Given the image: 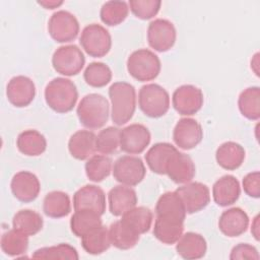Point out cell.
<instances>
[{
  "label": "cell",
  "mask_w": 260,
  "mask_h": 260,
  "mask_svg": "<svg viewBox=\"0 0 260 260\" xmlns=\"http://www.w3.org/2000/svg\"><path fill=\"white\" fill-rule=\"evenodd\" d=\"M111 119L117 126L129 122L136 110L135 87L126 81H116L109 88Z\"/></svg>",
  "instance_id": "1"
},
{
  "label": "cell",
  "mask_w": 260,
  "mask_h": 260,
  "mask_svg": "<svg viewBox=\"0 0 260 260\" xmlns=\"http://www.w3.org/2000/svg\"><path fill=\"white\" fill-rule=\"evenodd\" d=\"M44 94L48 107L59 114L72 111L78 100L75 83L65 77H56L49 81Z\"/></svg>",
  "instance_id": "2"
},
{
  "label": "cell",
  "mask_w": 260,
  "mask_h": 260,
  "mask_svg": "<svg viewBox=\"0 0 260 260\" xmlns=\"http://www.w3.org/2000/svg\"><path fill=\"white\" fill-rule=\"evenodd\" d=\"M76 114L80 124L85 128L100 129L109 120V101L100 93H88L79 102Z\"/></svg>",
  "instance_id": "3"
},
{
  "label": "cell",
  "mask_w": 260,
  "mask_h": 260,
  "mask_svg": "<svg viewBox=\"0 0 260 260\" xmlns=\"http://www.w3.org/2000/svg\"><path fill=\"white\" fill-rule=\"evenodd\" d=\"M161 69V63L156 54L148 49H138L127 59V71L140 82L155 79Z\"/></svg>",
  "instance_id": "4"
},
{
  "label": "cell",
  "mask_w": 260,
  "mask_h": 260,
  "mask_svg": "<svg viewBox=\"0 0 260 260\" xmlns=\"http://www.w3.org/2000/svg\"><path fill=\"white\" fill-rule=\"evenodd\" d=\"M138 106L140 111L149 118H160L170 109V94L157 83H148L139 89Z\"/></svg>",
  "instance_id": "5"
},
{
  "label": "cell",
  "mask_w": 260,
  "mask_h": 260,
  "mask_svg": "<svg viewBox=\"0 0 260 260\" xmlns=\"http://www.w3.org/2000/svg\"><path fill=\"white\" fill-rule=\"evenodd\" d=\"M79 44L90 57L102 58L112 48V37L109 30L103 25L90 23L83 27L79 37Z\"/></svg>",
  "instance_id": "6"
},
{
  "label": "cell",
  "mask_w": 260,
  "mask_h": 260,
  "mask_svg": "<svg viewBox=\"0 0 260 260\" xmlns=\"http://www.w3.org/2000/svg\"><path fill=\"white\" fill-rule=\"evenodd\" d=\"M84 64V54L76 45L61 46L52 56V66L54 70L64 76L77 75L83 69Z\"/></svg>",
  "instance_id": "7"
},
{
  "label": "cell",
  "mask_w": 260,
  "mask_h": 260,
  "mask_svg": "<svg viewBox=\"0 0 260 260\" xmlns=\"http://www.w3.org/2000/svg\"><path fill=\"white\" fill-rule=\"evenodd\" d=\"M79 22L74 14L67 10L54 12L48 21V32L57 43L74 41L79 34Z\"/></svg>",
  "instance_id": "8"
},
{
  "label": "cell",
  "mask_w": 260,
  "mask_h": 260,
  "mask_svg": "<svg viewBox=\"0 0 260 260\" xmlns=\"http://www.w3.org/2000/svg\"><path fill=\"white\" fill-rule=\"evenodd\" d=\"M114 179L122 185L134 187L141 183L146 174L142 159L134 155H122L113 165Z\"/></svg>",
  "instance_id": "9"
},
{
  "label": "cell",
  "mask_w": 260,
  "mask_h": 260,
  "mask_svg": "<svg viewBox=\"0 0 260 260\" xmlns=\"http://www.w3.org/2000/svg\"><path fill=\"white\" fill-rule=\"evenodd\" d=\"M177 40V30L172 21L166 18H156L149 22L147 27V42L156 52L171 50Z\"/></svg>",
  "instance_id": "10"
},
{
  "label": "cell",
  "mask_w": 260,
  "mask_h": 260,
  "mask_svg": "<svg viewBox=\"0 0 260 260\" xmlns=\"http://www.w3.org/2000/svg\"><path fill=\"white\" fill-rule=\"evenodd\" d=\"M204 103L202 90L192 84H183L175 89L172 104L176 112L182 116H192L199 112Z\"/></svg>",
  "instance_id": "11"
},
{
  "label": "cell",
  "mask_w": 260,
  "mask_h": 260,
  "mask_svg": "<svg viewBox=\"0 0 260 260\" xmlns=\"http://www.w3.org/2000/svg\"><path fill=\"white\" fill-rule=\"evenodd\" d=\"M187 214H193L204 209L210 202L209 188L201 182H189L176 189Z\"/></svg>",
  "instance_id": "12"
},
{
  "label": "cell",
  "mask_w": 260,
  "mask_h": 260,
  "mask_svg": "<svg viewBox=\"0 0 260 260\" xmlns=\"http://www.w3.org/2000/svg\"><path fill=\"white\" fill-rule=\"evenodd\" d=\"M151 134L142 124L134 123L126 126L120 132V149L128 154H139L149 145Z\"/></svg>",
  "instance_id": "13"
},
{
  "label": "cell",
  "mask_w": 260,
  "mask_h": 260,
  "mask_svg": "<svg viewBox=\"0 0 260 260\" xmlns=\"http://www.w3.org/2000/svg\"><path fill=\"white\" fill-rule=\"evenodd\" d=\"M203 138V130L198 121L192 118L180 119L174 130L173 140L175 144L184 150L195 148Z\"/></svg>",
  "instance_id": "14"
},
{
  "label": "cell",
  "mask_w": 260,
  "mask_h": 260,
  "mask_svg": "<svg viewBox=\"0 0 260 260\" xmlns=\"http://www.w3.org/2000/svg\"><path fill=\"white\" fill-rule=\"evenodd\" d=\"M6 96L8 102L16 108L27 107L36 96L35 82L24 75L14 76L6 85Z\"/></svg>",
  "instance_id": "15"
},
{
  "label": "cell",
  "mask_w": 260,
  "mask_h": 260,
  "mask_svg": "<svg viewBox=\"0 0 260 260\" xmlns=\"http://www.w3.org/2000/svg\"><path fill=\"white\" fill-rule=\"evenodd\" d=\"M10 189L18 201L29 203L38 198L41 191V183L34 173L20 171L12 177Z\"/></svg>",
  "instance_id": "16"
},
{
  "label": "cell",
  "mask_w": 260,
  "mask_h": 260,
  "mask_svg": "<svg viewBox=\"0 0 260 260\" xmlns=\"http://www.w3.org/2000/svg\"><path fill=\"white\" fill-rule=\"evenodd\" d=\"M195 174V164L188 154L177 149L170 155L166 166V175H168L174 183H189L193 180Z\"/></svg>",
  "instance_id": "17"
},
{
  "label": "cell",
  "mask_w": 260,
  "mask_h": 260,
  "mask_svg": "<svg viewBox=\"0 0 260 260\" xmlns=\"http://www.w3.org/2000/svg\"><path fill=\"white\" fill-rule=\"evenodd\" d=\"M73 208L91 209L103 215L106 212V194L104 190L96 185H84L73 195Z\"/></svg>",
  "instance_id": "18"
},
{
  "label": "cell",
  "mask_w": 260,
  "mask_h": 260,
  "mask_svg": "<svg viewBox=\"0 0 260 260\" xmlns=\"http://www.w3.org/2000/svg\"><path fill=\"white\" fill-rule=\"evenodd\" d=\"M249 216L240 207H232L224 211L219 216L218 229L229 238H237L246 233L249 226Z\"/></svg>",
  "instance_id": "19"
},
{
  "label": "cell",
  "mask_w": 260,
  "mask_h": 260,
  "mask_svg": "<svg viewBox=\"0 0 260 260\" xmlns=\"http://www.w3.org/2000/svg\"><path fill=\"white\" fill-rule=\"evenodd\" d=\"M156 217L184 223L186 210L184 204L176 191H169L159 196L155 204Z\"/></svg>",
  "instance_id": "20"
},
{
  "label": "cell",
  "mask_w": 260,
  "mask_h": 260,
  "mask_svg": "<svg viewBox=\"0 0 260 260\" xmlns=\"http://www.w3.org/2000/svg\"><path fill=\"white\" fill-rule=\"evenodd\" d=\"M137 194L132 187L117 185L108 193L109 210L114 216H122L126 211L136 206Z\"/></svg>",
  "instance_id": "21"
},
{
  "label": "cell",
  "mask_w": 260,
  "mask_h": 260,
  "mask_svg": "<svg viewBox=\"0 0 260 260\" xmlns=\"http://www.w3.org/2000/svg\"><path fill=\"white\" fill-rule=\"evenodd\" d=\"M241 195V186L238 179L233 175H224L217 179L212 186L214 202L221 207L236 203Z\"/></svg>",
  "instance_id": "22"
},
{
  "label": "cell",
  "mask_w": 260,
  "mask_h": 260,
  "mask_svg": "<svg viewBox=\"0 0 260 260\" xmlns=\"http://www.w3.org/2000/svg\"><path fill=\"white\" fill-rule=\"evenodd\" d=\"M176 251L183 259H200L206 254L207 243L202 235L194 232H187L183 234L176 243Z\"/></svg>",
  "instance_id": "23"
},
{
  "label": "cell",
  "mask_w": 260,
  "mask_h": 260,
  "mask_svg": "<svg viewBox=\"0 0 260 260\" xmlns=\"http://www.w3.org/2000/svg\"><path fill=\"white\" fill-rule=\"evenodd\" d=\"M96 135L90 130H78L68 141V150L72 157L78 160H87L94 154Z\"/></svg>",
  "instance_id": "24"
},
{
  "label": "cell",
  "mask_w": 260,
  "mask_h": 260,
  "mask_svg": "<svg viewBox=\"0 0 260 260\" xmlns=\"http://www.w3.org/2000/svg\"><path fill=\"white\" fill-rule=\"evenodd\" d=\"M246 157L244 147L235 142L226 141L220 144L215 152V159L217 165L228 171H235L239 169Z\"/></svg>",
  "instance_id": "25"
},
{
  "label": "cell",
  "mask_w": 260,
  "mask_h": 260,
  "mask_svg": "<svg viewBox=\"0 0 260 260\" xmlns=\"http://www.w3.org/2000/svg\"><path fill=\"white\" fill-rule=\"evenodd\" d=\"M109 234L112 246L119 250L132 249L140 239V235L122 219L111 223Z\"/></svg>",
  "instance_id": "26"
},
{
  "label": "cell",
  "mask_w": 260,
  "mask_h": 260,
  "mask_svg": "<svg viewBox=\"0 0 260 260\" xmlns=\"http://www.w3.org/2000/svg\"><path fill=\"white\" fill-rule=\"evenodd\" d=\"M16 147L26 156H39L47 149V139L38 130L27 129L18 134Z\"/></svg>",
  "instance_id": "27"
},
{
  "label": "cell",
  "mask_w": 260,
  "mask_h": 260,
  "mask_svg": "<svg viewBox=\"0 0 260 260\" xmlns=\"http://www.w3.org/2000/svg\"><path fill=\"white\" fill-rule=\"evenodd\" d=\"M101 216V214L91 209L75 210L70 218L72 234L77 238H81L90 231L101 226L103 224Z\"/></svg>",
  "instance_id": "28"
},
{
  "label": "cell",
  "mask_w": 260,
  "mask_h": 260,
  "mask_svg": "<svg viewBox=\"0 0 260 260\" xmlns=\"http://www.w3.org/2000/svg\"><path fill=\"white\" fill-rule=\"evenodd\" d=\"M43 211L51 218H62L71 211V201L67 193L63 191H51L43 200Z\"/></svg>",
  "instance_id": "29"
},
{
  "label": "cell",
  "mask_w": 260,
  "mask_h": 260,
  "mask_svg": "<svg viewBox=\"0 0 260 260\" xmlns=\"http://www.w3.org/2000/svg\"><path fill=\"white\" fill-rule=\"evenodd\" d=\"M177 148L169 142H157L145 153V161L151 172L157 175H166V166L170 155Z\"/></svg>",
  "instance_id": "30"
},
{
  "label": "cell",
  "mask_w": 260,
  "mask_h": 260,
  "mask_svg": "<svg viewBox=\"0 0 260 260\" xmlns=\"http://www.w3.org/2000/svg\"><path fill=\"white\" fill-rule=\"evenodd\" d=\"M80 239L83 250L90 255H101L112 246L109 229L103 224L85 234Z\"/></svg>",
  "instance_id": "31"
},
{
  "label": "cell",
  "mask_w": 260,
  "mask_h": 260,
  "mask_svg": "<svg viewBox=\"0 0 260 260\" xmlns=\"http://www.w3.org/2000/svg\"><path fill=\"white\" fill-rule=\"evenodd\" d=\"M44 225V219L40 213L31 209H21L12 218V228L31 237L40 233Z\"/></svg>",
  "instance_id": "32"
},
{
  "label": "cell",
  "mask_w": 260,
  "mask_h": 260,
  "mask_svg": "<svg viewBox=\"0 0 260 260\" xmlns=\"http://www.w3.org/2000/svg\"><path fill=\"white\" fill-rule=\"evenodd\" d=\"M239 111L243 117L251 121L260 118V88L250 86L244 89L238 99Z\"/></svg>",
  "instance_id": "33"
},
{
  "label": "cell",
  "mask_w": 260,
  "mask_h": 260,
  "mask_svg": "<svg viewBox=\"0 0 260 260\" xmlns=\"http://www.w3.org/2000/svg\"><path fill=\"white\" fill-rule=\"evenodd\" d=\"M184 232V223L167 220L156 217L152 230L155 239L166 245H173L178 242Z\"/></svg>",
  "instance_id": "34"
},
{
  "label": "cell",
  "mask_w": 260,
  "mask_h": 260,
  "mask_svg": "<svg viewBox=\"0 0 260 260\" xmlns=\"http://www.w3.org/2000/svg\"><path fill=\"white\" fill-rule=\"evenodd\" d=\"M84 170L89 181L100 183L110 176L113 170V161L105 154H93L86 160Z\"/></svg>",
  "instance_id": "35"
},
{
  "label": "cell",
  "mask_w": 260,
  "mask_h": 260,
  "mask_svg": "<svg viewBox=\"0 0 260 260\" xmlns=\"http://www.w3.org/2000/svg\"><path fill=\"white\" fill-rule=\"evenodd\" d=\"M0 245L4 254L10 257H18L27 251L28 237L12 228L2 235Z\"/></svg>",
  "instance_id": "36"
},
{
  "label": "cell",
  "mask_w": 260,
  "mask_h": 260,
  "mask_svg": "<svg viewBox=\"0 0 260 260\" xmlns=\"http://www.w3.org/2000/svg\"><path fill=\"white\" fill-rule=\"evenodd\" d=\"M121 219L135 230L139 235L147 233L152 223V211L145 206H135L126 211Z\"/></svg>",
  "instance_id": "37"
},
{
  "label": "cell",
  "mask_w": 260,
  "mask_h": 260,
  "mask_svg": "<svg viewBox=\"0 0 260 260\" xmlns=\"http://www.w3.org/2000/svg\"><path fill=\"white\" fill-rule=\"evenodd\" d=\"M129 5L125 1H107L103 4L100 17L108 26H116L121 24L128 16Z\"/></svg>",
  "instance_id": "38"
},
{
  "label": "cell",
  "mask_w": 260,
  "mask_h": 260,
  "mask_svg": "<svg viewBox=\"0 0 260 260\" xmlns=\"http://www.w3.org/2000/svg\"><path fill=\"white\" fill-rule=\"evenodd\" d=\"M83 78L91 87H104L112 80V70L106 63L91 62L84 69Z\"/></svg>",
  "instance_id": "39"
},
{
  "label": "cell",
  "mask_w": 260,
  "mask_h": 260,
  "mask_svg": "<svg viewBox=\"0 0 260 260\" xmlns=\"http://www.w3.org/2000/svg\"><path fill=\"white\" fill-rule=\"evenodd\" d=\"M34 259H62V260H77L79 258L77 250L67 244L61 243L55 246L43 247L36 250L31 256Z\"/></svg>",
  "instance_id": "40"
},
{
  "label": "cell",
  "mask_w": 260,
  "mask_h": 260,
  "mask_svg": "<svg viewBox=\"0 0 260 260\" xmlns=\"http://www.w3.org/2000/svg\"><path fill=\"white\" fill-rule=\"evenodd\" d=\"M121 129L109 126L99 132L95 137V150L102 154H112L120 146Z\"/></svg>",
  "instance_id": "41"
},
{
  "label": "cell",
  "mask_w": 260,
  "mask_h": 260,
  "mask_svg": "<svg viewBox=\"0 0 260 260\" xmlns=\"http://www.w3.org/2000/svg\"><path fill=\"white\" fill-rule=\"evenodd\" d=\"M129 9L139 19L147 20L154 17L161 6L159 0H130Z\"/></svg>",
  "instance_id": "42"
},
{
  "label": "cell",
  "mask_w": 260,
  "mask_h": 260,
  "mask_svg": "<svg viewBox=\"0 0 260 260\" xmlns=\"http://www.w3.org/2000/svg\"><path fill=\"white\" fill-rule=\"evenodd\" d=\"M231 260H242V259H252V260H258L259 259V253L253 245H250L248 243H241L236 245L230 254Z\"/></svg>",
  "instance_id": "43"
},
{
  "label": "cell",
  "mask_w": 260,
  "mask_h": 260,
  "mask_svg": "<svg viewBox=\"0 0 260 260\" xmlns=\"http://www.w3.org/2000/svg\"><path fill=\"white\" fill-rule=\"evenodd\" d=\"M244 192L252 198L260 197V173L258 171L248 173L242 181Z\"/></svg>",
  "instance_id": "44"
},
{
  "label": "cell",
  "mask_w": 260,
  "mask_h": 260,
  "mask_svg": "<svg viewBox=\"0 0 260 260\" xmlns=\"http://www.w3.org/2000/svg\"><path fill=\"white\" fill-rule=\"evenodd\" d=\"M64 1H56V0H44V1H38V4L43 6L45 9H55L60 7Z\"/></svg>",
  "instance_id": "45"
},
{
  "label": "cell",
  "mask_w": 260,
  "mask_h": 260,
  "mask_svg": "<svg viewBox=\"0 0 260 260\" xmlns=\"http://www.w3.org/2000/svg\"><path fill=\"white\" fill-rule=\"evenodd\" d=\"M259 215L257 214L252 221V225H251V234L253 235V237L255 238L256 241H259Z\"/></svg>",
  "instance_id": "46"
}]
</instances>
